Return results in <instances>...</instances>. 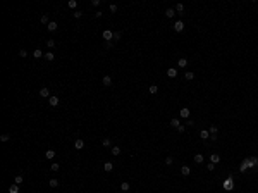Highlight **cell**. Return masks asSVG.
<instances>
[{"label":"cell","instance_id":"1","mask_svg":"<svg viewBox=\"0 0 258 193\" xmlns=\"http://www.w3.org/2000/svg\"><path fill=\"white\" fill-rule=\"evenodd\" d=\"M250 167H255V164L251 162V159H244L243 164H241V167H239V171H241V172H244V171H246V169H250Z\"/></svg>","mask_w":258,"mask_h":193},{"label":"cell","instance_id":"2","mask_svg":"<svg viewBox=\"0 0 258 193\" xmlns=\"http://www.w3.org/2000/svg\"><path fill=\"white\" fill-rule=\"evenodd\" d=\"M102 36H103V40H105V42H112V40H114V31L105 30L103 33H102Z\"/></svg>","mask_w":258,"mask_h":193},{"label":"cell","instance_id":"3","mask_svg":"<svg viewBox=\"0 0 258 193\" xmlns=\"http://www.w3.org/2000/svg\"><path fill=\"white\" fill-rule=\"evenodd\" d=\"M174 30H176V33H181V31L184 30V23H182V21H176V24H174Z\"/></svg>","mask_w":258,"mask_h":193},{"label":"cell","instance_id":"4","mask_svg":"<svg viewBox=\"0 0 258 193\" xmlns=\"http://www.w3.org/2000/svg\"><path fill=\"white\" fill-rule=\"evenodd\" d=\"M74 148H76V150H83V148H84V141H83L81 138H77L76 141H74Z\"/></svg>","mask_w":258,"mask_h":193},{"label":"cell","instance_id":"5","mask_svg":"<svg viewBox=\"0 0 258 193\" xmlns=\"http://www.w3.org/2000/svg\"><path fill=\"white\" fill-rule=\"evenodd\" d=\"M224 188H226V190H232V188H234V181H232V178H227V179H226Z\"/></svg>","mask_w":258,"mask_h":193},{"label":"cell","instance_id":"6","mask_svg":"<svg viewBox=\"0 0 258 193\" xmlns=\"http://www.w3.org/2000/svg\"><path fill=\"white\" fill-rule=\"evenodd\" d=\"M59 102H60V100H59V97H50V98H48L50 107H57V105H59Z\"/></svg>","mask_w":258,"mask_h":193},{"label":"cell","instance_id":"7","mask_svg":"<svg viewBox=\"0 0 258 193\" xmlns=\"http://www.w3.org/2000/svg\"><path fill=\"white\" fill-rule=\"evenodd\" d=\"M179 114H181V117L189 119V109H188V107H182L181 110H179Z\"/></svg>","mask_w":258,"mask_h":193},{"label":"cell","instance_id":"8","mask_svg":"<svg viewBox=\"0 0 258 193\" xmlns=\"http://www.w3.org/2000/svg\"><path fill=\"white\" fill-rule=\"evenodd\" d=\"M57 28H59V24H57L55 21H50L48 26H46V30H48V31H57Z\"/></svg>","mask_w":258,"mask_h":193},{"label":"cell","instance_id":"9","mask_svg":"<svg viewBox=\"0 0 258 193\" xmlns=\"http://www.w3.org/2000/svg\"><path fill=\"white\" fill-rule=\"evenodd\" d=\"M40 97H43V98H50V90H48V88H41V90H40Z\"/></svg>","mask_w":258,"mask_h":193},{"label":"cell","instance_id":"10","mask_svg":"<svg viewBox=\"0 0 258 193\" xmlns=\"http://www.w3.org/2000/svg\"><path fill=\"white\" fill-rule=\"evenodd\" d=\"M102 83H103L105 86H110V85H112V78H110L108 74H107V76H103V78H102Z\"/></svg>","mask_w":258,"mask_h":193},{"label":"cell","instance_id":"11","mask_svg":"<svg viewBox=\"0 0 258 193\" xmlns=\"http://www.w3.org/2000/svg\"><path fill=\"white\" fill-rule=\"evenodd\" d=\"M167 76H169V78H176V76H177V69H176V67L167 69Z\"/></svg>","mask_w":258,"mask_h":193},{"label":"cell","instance_id":"12","mask_svg":"<svg viewBox=\"0 0 258 193\" xmlns=\"http://www.w3.org/2000/svg\"><path fill=\"white\" fill-rule=\"evenodd\" d=\"M189 172H191L189 165H182V167H181V174H182V176H189Z\"/></svg>","mask_w":258,"mask_h":193},{"label":"cell","instance_id":"13","mask_svg":"<svg viewBox=\"0 0 258 193\" xmlns=\"http://www.w3.org/2000/svg\"><path fill=\"white\" fill-rule=\"evenodd\" d=\"M33 57H34V59H40V57H45V54H43L40 48H36V50L33 52Z\"/></svg>","mask_w":258,"mask_h":193},{"label":"cell","instance_id":"14","mask_svg":"<svg viewBox=\"0 0 258 193\" xmlns=\"http://www.w3.org/2000/svg\"><path fill=\"white\" fill-rule=\"evenodd\" d=\"M112 169H114V164H112V162H105V164H103V171H105V172H110Z\"/></svg>","mask_w":258,"mask_h":193},{"label":"cell","instance_id":"15","mask_svg":"<svg viewBox=\"0 0 258 193\" xmlns=\"http://www.w3.org/2000/svg\"><path fill=\"white\" fill-rule=\"evenodd\" d=\"M210 160H212L213 164H219V162H220V155H217V153H212V155H210Z\"/></svg>","mask_w":258,"mask_h":193},{"label":"cell","instance_id":"16","mask_svg":"<svg viewBox=\"0 0 258 193\" xmlns=\"http://www.w3.org/2000/svg\"><path fill=\"white\" fill-rule=\"evenodd\" d=\"M177 66H179V67H186V66H188V59H186V57H181L179 62H177Z\"/></svg>","mask_w":258,"mask_h":193},{"label":"cell","instance_id":"17","mask_svg":"<svg viewBox=\"0 0 258 193\" xmlns=\"http://www.w3.org/2000/svg\"><path fill=\"white\" fill-rule=\"evenodd\" d=\"M9 191L10 193H19V184H15V183L10 184V186H9Z\"/></svg>","mask_w":258,"mask_h":193},{"label":"cell","instance_id":"18","mask_svg":"<svg viewBox=\"0 0 258 193\" xmlns=\"http://www.w3.org/2000/svg\"><path fill=\"white\" fill-rule=\"evenodd\" d=\"M184 78H186L188 81H193V79H195V73H193V71H188V73L184 74Z\"/></svg>","mask_w":258,"mask_h":193},{"label":"cell","instance_id":"19","mask_svg":"<svg viewBox=\"0 0 258 193\" xmlns=\"http://www.w3.org/2000/svg\"><path fill=\"white\" fill-rule=\"evenodd\" d=\"M200 136H201L203 140H207V138H210V131H208V129H201V133H200Z\"/></svg>","mask_w":258,"mask_h":193},{"label":"cell","instance_id":"20","mask_svg":"<svg viewBox=\"0 0 258 193\" xmlns=\"http://www.w3.org/2000/svg\"><path fill=\"white\" fill-rule=\"evenodd\" d=\"M45 157H46V159H50V160H52V159L55 157V152H53V150H46V152H45Z\"/></svg>","mask_w":258,"mask_h":193},{"label":"cell","instance_id":"21","mask_svg":"<svg viewBox=\"0 0 258 193\" xmlns=\"http://www.w3.org/2000/svg\"><path fill=\"white\" fill-rule=\"evenodd\" d=\"M22 181H24V178H22L21 174H17V176L14 178V183H15V184H22Z\"/></svg>","mask_w":258,"mask_h":193},{"label":"cell","instance_id":"22","mask_svg":"<svg viewBox=\"0 0 258 193\" xmlns=\"http://www.w3.org/2000/svg\"><path fill=\"white\" fill-rule=\"evenodd\" d=\"M121 190L122 191H127V190H129V183H127V181H122L121 183Z\"/></svg>","mask_w":258,"mask_h":193},{"label":"cell","instance_id":"23","mask_svg":"<svg viewBox=\"0 0 258 193\" xmlns=\"http://www.w3.org/2000/svg\"><path fill=\"white\" fill-rule=\"evenodd\" d=\"M148 91H150L152 95H155V93L158 91V86H157V85H150V88H148Z\"/></svg>","mask_w":258,"mask_h":193},{"label":"cell","instance_id":"24","mask_svg":"<svg viewBox=\"0 0 258 193\" xmlns=\"http://www.w3.org/2000/svg\"><path fill=\"white\" fill-rule=\"evenodd\" d=\"M48 184H50V188H57V186H59V181H57V179H50Z\"/></svg>","mask_w":258,"mask_h":193},{"label":"cell","instance_id":"25","mask_svg":"<svg viewBox=\"0 0 258 193\" xmlns=\"http://www.w3.org/2000/svg\"><path fill=\"white\" fill-rule=\"evenodd\" d=\"M45 59H46V60H50V62H52V60L55 59V55L52 54V50H50V52H46V54H45Z\"/></svg>","mask_w":258,"mask_h":193},{"label":"cell","instance_id":"26","mask_svg":"<svg viewBox=\"0 0 258 193\" xmlns=\"http://www.w3.org/2000/svg\"><path fill=\"white\" fill-rule=\"evenodd\" d=\"M48 23H50V17L46 14H43L41 16V24H46V26H48Z\"/></svg>","mask_w":258,"mask_h":193},{"label":"cell","instance_id":"27","mask_svg":"<svg viewBox=\"0 0 258 193\" xmlns=\"http://www.w3.org/2000/svg\"><path fill=\"white\" fill-rule=\"evenodd\" d=\"M195 162H196V164L203 162V155H201V153H196V155H195Z\"/></svg>","mask_w":258,"mask_h":193},{"label":"cell","instance_id":"28","mask_svg":"<svg viewBox=\"0 0 258 193\" xmlns=\"http://www.w3.org/2000/svg\"><path fill=\"white\" fill-rule=\"evenodd\" d=\"M174 14H176V9H167V11H165V16H167V17H174Z\"/></svg>","mask_w":258,"mask_h":193},{"label":"cell","instance_id":"29","mask_svg":"<svg viewBox=\"0 0 258 193\" xmlns=\"http://www.w3.org/2000/svg\"><path fill=\"white\" fill-rule=\"evenodd\" d=\"M102 145H103V147H110V145H112L110 138H103V140H102Z\"/></svg>","mask_w":258,"mask_h":193},{"label":"cell","instance_id":"30","mask_svg":"<svg viewBox=\"0 0 258 193\" xmlns=\"http://www.w3.org/2000/svg\"><path fill=\"white\" fill-rule=\"evenodd\" d=\"M179 124H181V122H179V121H177L176 117L170 121V126H172V128H176V129H177V126H179Z\"/></svg>","mask_w":258,"mask_h":193},{"label":"cell","instance_id":"31","mask_svg":"<svg viewBox=\"0 0 258 193\" xmlns=\"http://www.w3.org/2000/svg\"><path fill=\"white\" fill-rule=\"evenodd\" d=\"M9 140H10V134H7V133H3L0 136V141H9Z\"/></svg>","mask_w":258,"mask_h":193},{"label":"cell","instance_id":"32","mask_svg":"<svg viewBox=\"0 0 258 193\" xmlns=\"http://www.w3.org/2000/svg\"><path fill=\"white\" fill-rule=\"evenodd\" d=\"M208 131H210V134H212V136H213V134H217V131H219V128H217V126H210V128H208Z\"/></svg>","mask_w":258,"mask_h":193},{"label":"cell","instance_id":"33","mask_svg":"<svg viewBox=\"0 0 258 193\" xmlns=\"http://www.w3.org/2000/svg\"><path fill=\"white\" fill-rule=\"evenodd\" d=\"M67 5H69L71 9H76V7H77V2H76V0H69V2H67Z\"/></svg>","mask_w":258,"mask_h":193},{"label":"cell","instance_id":"34","mask_svg":"<svg viewBox=\"0 0 258 193\" xmlns=\"http://www.w3.org/2000/svg\"><path fill=\"white\" fill-rule=\"evenodd\" d=\"M110 153H112V155H119V153H121V148H119V147H112V152H110Z\"/></svg>","mask_w":258,"mask_h":193},{"label":"cell","instance_id":"35","mask_svg":"<svg viewBox=\"0 0 258 193\" xmlns=\"http://www.w3.org/2000/svg\"><path fill=\"white\" fill-rule=\"evenodd\" d=\"M19 57H22V59H26V57H28V52H26V48L19 50Z\"/></svg>","mask_w":258,"mask_h":193},{"label":"cell","instance_id":"36","mask_svg":"<svg viewBox=\"0 0 258 193\" xmlns=\"http://www.w3.org/2000/svg\"><path fill=\"white\" fill-rule=\"evenodd\" d=\"M46 47H48V48L52 50V48L55 47V40H48V42H46Z\"/></svg>","mask_w":258,"mask_h":193},{"label":"cell","instance_id":"37","mask_svg":"<svg viewBox=\"0 0 258 193\" xmlns=\"http://www.w3.org/2000/svg\"><path fill=\"white\" fill-rule=\"evenodd\" d=\"M176 11H177V12H182V11H184V5H182V4H176Z\"/></svg>","mask_w":258,"mask_h":193},{"label":"cell","instance_id":"38","mask_svg":"<svg viewBox=\"0 0 258 193\" xmlns=\"http://www.w3.org/2000/svg\"><path fill=\"white\" fill-rule=\"evenodd\" d=\"M117 40H121V33H119V31L114 33V40H112V42H117Z\"/></svg>","mask_w":258,"mask_h":193},{"label":"cell","instance_id":"39","mask_svg":"<svg viewBox=\"0 0 258 193\" xmlns=\"http://www.w3.org/2000/svg\"><path fill=\"white\" fill-rule=\"evenodd\" d=\"M50 169H52V171H59V169H60V164H52Z\"/></svg>","mask_w":258,"mask_h":193},{"label":"cell","instance_id":"40","mask_svg":"<svg viewBox=\"0 0 258 193\" xmlns=\"http://www.w3.org/2000/svg\"><path fill=\"white\" fill-rule=\"evenodd\" d=\"M72 16H74L76 19H79V17L83 16V12H81V11H76V12H72Z\"/></svg>","mask_w":258,"mask_h":193},{"label":"cell","instance_id":"41","mask_svg":"<svg viewBox=\"0 0 258 193\" xmlns=\"http://www.w3.org/2000/svg\"><path fill=\"white\" fill-rule=\"evenodd\" d=\"M177 131H179V133H184V131H186V126L179 124V126H177Z\"/></svg>","mask_w":258,"mask_h":193},{"label":"cell","instance_id":"42","mask_svg":"<svg viewBox=\"0 0 258 193\" xmlns=\"http://www.w3.org/2000/svg\"><path fill=\"white\" fill-rule=\"evenodd\" d=\"M117 9H119V7H117L115 4H112V5H110V12H117Z\"/></svg>","mask_w":258,"mask_h":193},{"label":"cell","instance_id":"43","mask_svg":"<svg viewBox=\"0 0 258 193\" xmlns=\"http://www.w3.org/2000/svg\"><path fill=\"white\" fill-rule=\"evenodd\" d=\"M207 169H208V171H213V169H215V164H213V162H210L208 165H207Z\"/></svg>","mask_w":258,"mask_h":193},{"label":"cell","instance_id":"44","mask_svg":"<svg viewBox=\"0 0 258 193\" xmlns=\"http://www.w3.org/2000/svg\"><path fill=\"white\" fill-rule=\"evenodd\" d=\"M172 162H174V159H172V157H167V159H165V164H167V165H170Z\"/></svg>","mask_w":258,"mask_h":193},{"label":"cell","instance_id":"45","mask_svg":"<svg viewBox=\"0 0 258 193\" xmlns=\"http://www.w3.org/2000/svg\"><path fill=\"white\" fill-rule=\"evenodd\" d=\"M91 5H93V7H98V5H100V0H93Z\"/></svg>","mask_w":258,"mask_h":193},{"label":"cell","instance_id":"46","mask_svg":"<svg viewBox=\"0 0 258 193\" xmlns=\"http://www.w3.org/2000/svg\"><path fill=\"white\" fill-rule=\"evenodd\" d=\"M103 47H105V48H110V47H112V42H105Z\"/></svg>","mask_w":258,"mask_h":193},{"label":"cell","instance_id":"47","mask_svg":"<svg viewBox=\"0 0 258 193\" xmlns=\"http://www.w3.org/2000/svg\"><path fill=\"white\" fill-rule=\"evenodd\" d=\"M95 16H96V17H102V16H103V12H102V11H96V12H95Z\"/></svg>","mask_w":258,"mask_h":193},{"label":"cell","instance_id":"48","mask_svg":"<svg viewBox=\"0 0 258 193\" xmlns=\"http://www.w3.org/2000/svg\"><path fill=\"white\" fill-rule=\"evenodd\" d=\"M257 167H258V162H257Z\"/></svg>","mask_w":258,"mask_h":193}]
</instances>
